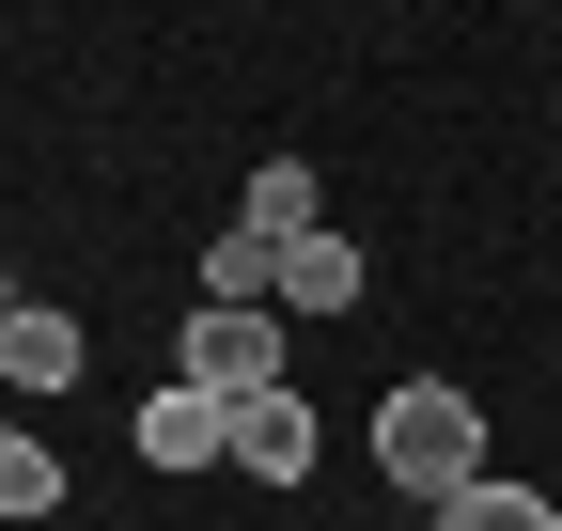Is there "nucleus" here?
Wrapping results in <instances>:
<instances>
[{"label":"nucleus","instance_id":"nucleus-8","mask_svg":"<svg viewBox=\"0 0 562 531\" xmlns=\"http://www.w3.org/2000/svg\"><path fill=\"white\" fill-rule=\"evenodd\" d=\"M47 500H63V453L0 422V516H47Z\"/></svg>","mask_w":562,"mask_h":531},{"label":"nucleus","instance_id":"nucleus-3","mask_svg":"<svg viewBox=\"0 0 562 531\" xmlns=\"http://www.w3.org/2000/svg\"><path fill=\"white\" fill-rule=\"evenodd\" d=\"M63 375H79V313L16 297V313H0V391H63Z\"/></svg>","mask_w":562,"mask_h":531},{"label":"nucleus","instance_id":"nucleus-2","mask_svg":"<svg viewBox=\"0 0 562 531\" xmlns=\"http://www.w3.org/2000/svg\"><path fill=\"white\" fill-rule=\"evenodd\" d=\"M188 391L266 407V391H281V313H188Z\"/></svg>","mask_w":562,"mask_h":531},{"label":"nucleus","instance_id":"nucleus-7","mask_svg":"<svg viewBox=\"0 0 562 531\" xmlns=\"http://www.w3.org/2000/svg\"><path fill=\"white\" fill-rule=\"evenodd\" d=\"M235 219H250V235H281V250H297V235H328V188H313L297 157H266V172H250V204H235Z\"/></svg>","mask_w":562,"mask_h":531},{"label":"nucleus","instance_id":"nucleus-5","mask_svg":"<svg viewBox=\"0 0 562 531\" xmlns=\"http://www.w3.org/2000/svg\"><path fill=\"white\" fill-rule=\"evenodd\" d=\"M235 470H250V485H297V470H313V407H297V391L235 407Z\"/></svg>","mask_w":562,"mask_h":531},{"label":"nucleus","instance_id":"nucleus-9","mask_svg":"<svg viewBox=\"0 0 562 531\" xmlns=\"http://www.w3.org/2000/svg\"><path fill=\"white\" fill-rule=\"evenodd\" d=\"M438 531H562V516H547V500H531V485H469V500H453V516H438Z\"/></svg>","mask_w":562,"mask_h":531},{"label":"nucleus","instance_id":"nucleus-4","mask_svg":"<svg viewBox=\"0 0 562 531\" xmlns=\"http://www.w3.org/2000/svg\"><path fill=\"white\" fill-rule=\"evenodd\" d=\"M140 453H157V470H203V453H235V407H220V391H157V407H140Z\"/></svg>","mask_w":562,"mask_h":531},{"label":"nucleus","instance_id":"nucleus-1","mask_svg":"<svg viewBox=\"0 0 562 531\" xmlns=\"http://www.w3.org/2000/svg\"><path fill=\"white\" fill-rule=\"evenodd\" d=\"M375 470H391L406 500H438V516L484 485V422H469V391H453V375H406L391 407H375Z\"/></svg>","mask_w":562,"mask_h":531},{"label":"nucleus","instance_id":"nucleus-6","mask_svg":"<svg viewBox=\"0 0 562 531\" xmlns=\"http://www.w3.org/2000/svg\"><path fill=\"white\" fill-rule=\"evenodd\" d=\"M281 313H360V250H344V235H297V250H281Z\"/></svg>","mask_w":562,"mask_h":531},{"label":"nucleus","instance_id":"nucleus-10","mask_svg":"<svg viewBox=\"0 0 562 531\" xmlns=\"http://www.w3.org/2000/svg\"><path fill=\"white\" fill-rule=\"evenodd\" d=\"M0 313H16V297H0Z\"/></svg>","mask_w":562,"mask_h":531}]
</instances>
